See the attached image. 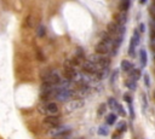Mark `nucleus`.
<instances>
[{
    "label": "nucleus",
    "instance_id": "f257e3e1",
    "mask_svg": "<svg viewBox=\"0 0 155 139\" xmlns=\"http://www.w3.org/2000/svg\"><path fill=\"white\" fill-rule=\"evenodd\" d=\"M141 41V33L138 32V29H136L133 32V35L131 38V41H130V47H129V54L131 56V57H135L136 54V47L138 46Z\"/></svg>",
    "mask_w": 155,
    "mask_h": 139
},
{
    "label": "nucleus",
    "instance_id": "f03ea898",
    "mask_svg": "<svg viewBox=\"0 0 155 139\" xmlns=\"http://www.w3.org/2000/svg\"><path fill=\"white\" fill-rule=\"evenodd\" d=\"M70 127L69 126H55V128H52V129H50L49 131V134L51 135V137H53V138H56V137H61V135H67V134H69L70 133Z\"/></svg>",
    "mask_w": 155,
    "mask_h": 139
},
{
    "label": "nucleus",
    "instance_id": "7ed1b4c3",
    "mask_svg": "<svg viewBox=\"0 0 155 139\" xmlns=\"http://www.w3.org/2000/svg\"><path fill=\"white\" fill-rule=\"evenodd\" d=\"M81 67H82V71L86 73V74H88V75H95L98 71V69H100V67L97 65V63L92 62V61L85 62Z\"/></svg>",
    "mask_w": 155,
    "mask_h": 139
},
{
    "label": "nucleus",
    "instance_id": "20e7f679",
    "mask_svg": "<svg viewBox=\"0 0 155 139\" xmlns=\"http://www.w3.org/2000/svg\"><path fill=\"white\" fill-rule=\"evenodd\" d=\"M110 48H112V44L107 42V41H100L96 47H95V51L97 54H107L110 52Z\"/></svg>",
    "mask_w": 155,
    "mask_h": 139
},
{
    "label": "nucleus",
    "instance_id": "39448f33",
    "mask_svg": "<svg viewBox=\"0 0 155 139\" xmlns=\"http://www.w3.org/2000/svg\"><path fill=\"white\" fill-rule=\"evenodd\" d=\"M92 62L97 63V65H98L100 68H108V67L110 65V58H109V57H104L103 54H101L98 58H95Z\"/></svg>",
    "mask_w": 155,
    "mask_h": 139
},
{
    "label": "nucleus",
    "instance_id": "423d86ee",
    "mask_svg": "<svg viewBox=\"0 0 155 139\" xmlns=\"http://www.w3.org/2000/svg\"><path fill=\"white\" fill-rule=\"evenodd\" d=\"M76 75H78V73L75 71L73 65H66V68H64V76H66V79L74 80L76 77Z\"/></svg>",
    "mask_w": 155,
    "mask_h": 139
},
{
    "label": "nucleus",
    "instance_id": "0eeeda50",
    "mask_svg": "<svg viewBox=\"0 0 155 139\" xmlns=\"http://www.w3.org/2000/svg\"><path fill=\"white\" fill-rule=\"evenodd\" d=\"M44 122L45 123H47V125H50V126H58L59 125V122H61V119L58 117V116H56V115H50V116H46L45 119H44Z\"/></svg>",
    "mask_w": 155,
    "mask_h": 139
},
{
    "label": "nucleus",
    "instance_id": "6e6552de",
    "mask_svg": "<svg viewBox=\"0 0 155 139\" xmlns=\"http://www.w3.org/2000/svg\"><path fill=\"white\" fill-rule=\"evenodd\" d=\"M119 28H120V25H119L115 21H113V22L108 23L107 32H108L110 35H115V34H118V32H119Z\"/></svg>",
    "mask_w": 155,
    "mask_h": 139
},
{
    "label": "nucleus",
    "instance_id": "1a4fd4ad",
    "mask_svg": "<svg viewBox=\"0 0 155 139\" xmlns=\"http://www.w3.org/2000/svg\"><path fill=\"white\" fill-rule=\"evenodd\" d=\"M45 110L47 111L49 114H51V115H56V114L58 113V106H57V104H56V103H53V102H49V103L45 105Z\"/></svg>",
    "mask_w": 155,
    "mask_h": 139
},
{
    "label": "nucleus",
    "instance_id": "9d476101",
    "mask_svg": "<svg viewBox=\"0 0 155 139\" xmlns=\"http://www.w3.org/2000/svg\"><path fill=\"white\" fill-rule=\"evenodd\" d=\"M133 68H135L133 64H132L130 61H127V59H124V61L121 62V69H122L124 71L129 73V71H131Z\"/></svg>",
    "mask_w": 155,
    "mask_h": 139
},
{
    "label": "nucleus",
    "instance_id": "9b49d317",
    "mask_svg": "<svg viewBox=\"0 0 155 139\" xmlns=\"http://www.w3.org/2000/svg\"><path fill=\"white\" fill-rule=\"evenodd\" d=\"M82 105H84V102L82 100H74V102H72L70 104L67 105V109H68V111H72V110H75V109L81 108Z\"/></svg>",
    "mask_w": 155,
    "mask_h": 139
},
{
    "label": "nucleus",
    "instance_id": "f8f14e48",
    "mask_svg": "<svg viewBox=\"0 0 155 139\" xmlns=\"http://www.w3.org/2000/svg\"><path fill=\"white\" fill-rule=\"evenodd\" d=\"M139 62H141V65L142 67H145L147 65L148 57H147V51L144 48H141V51H139Z\"/></svg>",
    "mask_w": 155,
    "mask_h": 139
},
{
    "label": "nucleus",
    "instance_id": "ddd939ff",
    "mask_svg": "<svg viewBox=\"0 0 155 139\" xmlns=\"http://www.w3.org/2000/svg\"><path fill=\"white\" fill-rule=\"evenodd\" d=\"M126 21H127V18H126V15L125 13H116L115 15V22L119 24V25H124L126 23Z\"/></svg>",
    "mask_w": 155,
    "mask_h": 139
},
{
    "label": "nucleus",
    "instance_id": "4468645a",
    "mask_svg": "<svg viewBox=\"0 0 155 139\" xmlns=\"http://www.w3.org/2000/svg\"><path fill=\"white\" fill-rule=\"evenodd\" d=\"M130 73V79H132V80H135V81H137L139 77H141V70L139 69H136V68H133L131 71H129Z\"/></svg>",
    "mask_w": 155,
    "mask_h": 139
},
{
    "label": "nucleus",
    "instance_id": "2eb2a0df",
    "mask_svg": "<svg viewBox=\"0 0 155 139\" xmlns=\"http://www.w3.org/2000/svg\"><path fill=\"white\" fill-rule=\"evenodd\" d=\"M116 119H118V116H116V114H109L107 117H106V123L108 125V126H112V125H114L115 122H116Z\"/></svg>",
    "mask_w": 155,
    "mask_h": 139
},
{
    "label": "nucleus",
    "instance_id": "dca6fc26",
    "mask_svg": "<svg viewBox=\"0 0 155 139\" xmlns=\"http://www.w3.org/2000/svg\"><path fill=\"white\" fill-rule=\"evenodd\" d=\"M131 6V0H121V4H120V10L122 12H125L130 9Z\"/></svg>",
    "mask_w": 155,
    "mask_h": 139
},
{
    "label": "nucleus",
    "instance_id": "f3484780",
    "mask_svg": "<svg viewBox=\"0 0 155 139\" xmlns=\"http://www.w3.org/2000/svg\"><path fill=\"white\" fill-rule=\"evenodd\" d=\"M108 105H109V108H110L112 110H116L120 104H119V102H118L115 98L110 97V98H108Z\"/></svg>",
    "mask_w": 155,
    "mask_h": 139
},
{
    "label": "nucleus",
    "instance_id": "a211bd4d",
    "mask_svg": "<svg viewBox=\"0 0 155 139\" xmlns=\"http://www.w3.org/2000/svg\"><path fill=\"white\" fill-rule=\"evenodd\" d=\"M125 85H126V87H127V88H130L131 91H136V88H137L136 81H135V80H132V79L126 80V81H125Z\"/></svg>",
    "mask_w": 155,
    "mask_h": 139
},
{
    "label": "nucleus",
    "instance_id": "6ab92c4d",
    "mask_svg": "<svg viewBox=\"0 0 155 139\" xmlns=\"http://www.w3.org/2000/svg\"><path fill=\"white\" fill-rule=\"evenodd\" d=\"M127 129V126H126V122H119L118 123V126H116V133H119V134H121V133H124Z\"/></svg>",
    "mask_w": 155,
    "mask_h": 139
},
{
    "label": "nucleus",
    "instance_id": "aec40b11",
    "mask_svg": "<svg viewBox=\"0 0 155 139\" xmlns=\"http://www.w3.org/2000/svg\"><path fill=\"white\" fill-rule=\"evenodd\" d=\"M45 34H46V27L44 24H40L38 27V36L39 38H43Z\"/></svg>",
    "mask_w": 155,
    "mask_h": 139
},
{
    "label": "nucleus",
    "instance_id": "412c9836",
    "mask_svg": "<svg viewBox=\"0 0 155 139\" xmlns=\"http://www.w3.org/2000/svg\"><path fill=\"white\" fill-rule=\"evenodd\" d=\"M98 134L100 135H108L109 134V129L106 127V126H101L98 128Z\"/></svg>",
    "mask_w": 155,
    "mask_h": 139
},
{
    "label": "nucleus",
    "instance_id": "4be33fe9",
    "mask_svg": "<svg viewBox=\"0 0 155 139\" xmlns=\"http://www.w3.org/2000/svg\"><path fill=\"white\" fill-rule=\"evenodd\" d=\"M150 39L155 40V21L150 23Z\"/></svg>",
    "mask_w": 155,
    "mask_h": 139
},
{
    "label": "nucleus",
    "instance_id": "5701e85b",
    "mask_svg": "<svg viewBox=\"0 0 155 139\" xmlns=\"http://www.w3.org/2000/svg\"><path fill=\"white\" fill-rule=\"evenodd\" d=\"M115 111H118V114H119V115H121V116H126V111H125V109L122 108V105H121V104L118 106V109H116Z\"/></svg>",
    "mask_w": 155,
    "mask_h": 139
},
{
    "label": "nucleus",
    "instance_id": "b1692460",
    "mask_svg": "<svg viewBox=\"0 0 155 139\" xmlns=\"http://www.w3.org/2000/svg\"><path fill=\"white\" fill-rule=\"evenodd\" d=\"M149 13H150L153 21H155V5H151V6L149 7Z\"/></svg>",
    "mask_w": 155,
    "mask_h": 139
},
{
    "label": "nucleus",
    "instance_id": "393cba45",
    "mask_svg": "<svg viewBox=\"0 0 155 139\" xmlns=\"http://www.w3.org/2000/svg\"><path fill=\"white\" fill-rule=\"evenodd\" d=\"M106 109H107V105L106 104H102L100 108H98V115H103L106 113Z\"/></svg>",
    "mask_w": 155,
    "mask_h": 139
},
{
    "label": "nucleus",
    "instance_id": "a878e982",
    "mask_svg": "<svg viewBox=\"0 0 155 139\" xmlns=\"http://www.w3.org/2000/svg\"><path fill=\"white\" fill-rule=\"evenodd\" d=\"M129 110H130V114H131V119H135V109L132 103H129Z\"/></svg>",
    "mask_w": 155,
    "mask_h": 139
},
{
    "label": "nucleus",
    "instance_id": "bb28decb",
    "mask_svg": "<svg viewBox=\"0 0 155 139\" xmlns=\"http://www.w3.org/2000/svg\"><path fill=\"white\" fill-rule=\"evenodd\" d=\"M75 56H76V57H79V58H81V59H82V58L85 57V56H84V50L78 48V50H76V54H75Z\"/></svg>",
    "mask_w": 155,
    "mask_h": 139
},
{
    "label": "nucleus",
    "instance_id": "cd10ccee",
    "mask_svg": "<svg viewBox=\"0 0 155 139\" xmlns=\"http://www.w3.org/2000/svg\"><path fill=\"white\" fill-rule=\"evenodd\" d=\"M144 83H145L147 87H150V79H149L148 74H144Z\"/></svg>",
    "mask_w": 155,
    "mask_h": 139
},
{
    "label": "nucleus",
    "instance_id": "c85d7f7f",
    "mask_svg": "<svg viewBox=\"0 0 155 139\" xmlns=\"http://www.w3.org/2000/svg\"><path fill=\"white\" fill-rule=\"evenodd\" d=\"M142 100H143V109L145 110L148 106V102H147V96L144 93H142Z\"/></svg>",
    "mask_w": 155,
    "mask_h": 139
},
{
    "label": "nucleus",
    "instance_id": "c756f323",
    "mask_svg": "<svg viewBox=\"0 0 155 139\" xmlns=\"http://www.w3.org/2000/svg\"><path fill=\"white\" fill-rule=\"evenodd\" d=\"M124 100L127 102V103H132V96L131 94H125L124 96Z\"/></svg>",
    "mask_w": 155,
    "mask_h": 139
},
{
    "label": "nucleus",
    "instance_id": "7c9ffc66",
    "mask_svg": "<svg viewBox=\"0 0 155 139\" xmlns=\"http://www.w3.org/2000/svg\"><path fill=\"white\" fill-rule=\"evenodd\" d=\"M138 32H139V33H143V32H144V24H143V23H141V24L138 25Z\"/></svg>",
    "mask_w": 155,
    "mask_h": 139
},
{
    "label": "nucleus",
    "instance_id": "2f4dec72",
    "mask_svg": "<svg viewBox=\"0 0 155 139\" xmlns=\"http://www.w3.org/2000/svg\"><path fill=\"white\" fill-rule=\"evenodd\" d=\"M150 47H151V51L155 53V40H153V41H151V44H150Z\"/></svg>",
    "mask_w": 155,
    "mask_h": 139
},
{
    "label": "nucleus",
    "instance_id": "473e14b6",
    "mask_svg": "<svg viewBox=\"0 0 155 139\" xmlns=\"http://www.w3.org/2000/svg\"><path fill=\"white\" fill-rule=\"evenodd\" d=\"M138 1H139V4H145L147 0H138Z\"/></svg>",
    "mask_w": 155,
    "mask_h": 139
},
{
    "label": "nucleus",
    "instance_id": "72a5a7b5",
    "mask_svg": "<svg viewBox=\"0 0 155 139\" xmlns=\"http://www.w3.org/2000/svg\"><path fill=\"white\" fill-rule=\"evenodd\" d=\"M153 5H155V0H153Z\"/></svg>",
    "mask_w": 155,
    "mask_h": 139
},
{
    "label": "nucleus",
    "instance_id": "f704fd0d",
    "mask_svg": "<svg viewBox=\"0 0 155 139\" xmlns=\"http://www.w3.org/2000/svg\"><path fill=\"white\" fill-rule=\"evenodd\" d=\"M154 98H155V92H154Z\"/></svg>",
    "mask_w": 155,
    "mask_h": 139
}]
</instances>
